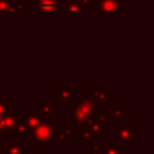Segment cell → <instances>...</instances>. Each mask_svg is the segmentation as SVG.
Returning <instances> with one entry per match:
<instances>
[{"label": "cell", "instance_id": "cell-9", "mask_svg": "<svg viewBox=\"0 0 154 154\" xmlns=\"http://www.w3.org/2000/svg\"><path fill=\"white\" fill-rule=\"evenodd\" d=\"M82 1H85V2H88V0H82Z\"/></svg>", "mask_w": 154, "mask_h": 154}, {"label": "cell", "instance_id": "cell-5", "mask_svg": "<svg viewBox=\"0 0 154 154\" xmlns=\"http://www.w3.org/2000/svg\"><path fill=\"white\" fill-rule=\"evenodd\" d=\"M6 12H10V13H22V12H23V6H22L20 4L10 5Z\"/></svg>", "mask_w": 154, "mask_h": 154}, {"label": "cell", "instance_id": "cell-4", "mask_svg": "<svg viewBox=\"0 0 154 154\" xmlns=\"http://www.w3.org/2000/svg\"><path fill=\"white\" fill-rule=\"evenodd\" d=\"M49 134H51L49 129H48L47 126H45V124H42L40 128H37V131H36V138H38L40 141H47Z\"/></svg>", "mask_w": 154, "mask_h": 154}, {"label": "cell", "instance_id": "cell-1", "mask_svg": "<svg viewBox=\"0 0 154 154\" xmlns=\"http://www.w3.org/2000/svg\"><path fill=\"white\" fill-rule=\"evenodd\" d=\"M31 4L35 8H38L42 13H59L60 12V2L59 0H32Z\"/></svg>", "mask_w": 154, "mask_h": 154}, {"label": "cell", "instance_id": "cell-3", "mask_svg": "<svg viewBox=\"0 0 154 154\" xmlns=\"http://www.w3.org/2000/svg\"><path fill=\"white\" fill-rule=\"evenodd\" d=\"M88 4L89 2H85V1H82V0H72L67 6H66V12L70 13V14H79L82 13V11L84 8H88Z\"/></svg>", "mask_w": 154, "mask_h": 154}, {"label": "cell", "instance_id": "cell-6", "mask_svg": "<svg viewBox=\"0 0 154 154\" xmlns=\"http://www.w3.org/2000/svg\"><path fill=\"white\" fill-rule=\"evenodd\" d=\"M10 6V0H0V12L5 13Z\"/></svg>", "mask_w": 154, "mask_h": 154}, {"label": "cell", "instance_id": "cell-10", "mask_svg": "<svg viewBox=\"0 0 154 154\" xmlns=\"http://www.w3.org/2000/svg\"><path fill=\"white\" fill-rule=\"evenodd\" d=\"M28 1H29V2H31V1H32V0H28Z\"/></svg>", "mask_w": 154, "mask_h": 154}, {"label": "cell", "instance_id": "cell-8", "mask_svg": "<svg viewBox=\"0 0 154 154\" xmlns=\"http://www.w3.org/2000/svg\"><path fill=\"white\" fill-rule=\"evenodd\" d=\"M118 2H126V0H118Z\"/></svg>", "mask_w": 154, "mask_h": 154}, {"label": "cell", "instance_id": "cell-7", "mask_svg": "<svg viewBox=\"0 0 154 154\" xmlns=\"http://www.w3.org/2000/svg\"><path fill=\"white\" fill-rule=\"evenodd\" d=\"M101 0H88V2H100Z\"/></svg>", "mask_w": 154, "mask_h": 154}, {"label": "cell", "instance_id": "cell-2", "mask_svg": "<svg viewBox=\"0 0 154 154\" xmlns=\"http://www.w3.org/2000/svg\"><path fill=\"white\" fill-rule=\"evenodd\" d=\"M99 10L101 13L114 14L120 12V5L118 0H101L99 2Z\"/></svg>", "mask_w": 154, "mask_h": 154}]
</instances>
